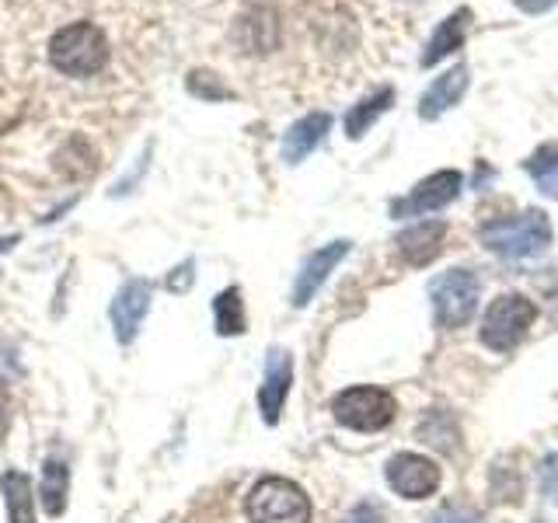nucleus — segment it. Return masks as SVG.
<instances>
[{
    "instance_id": "nucleus-1",
    "label": "nucleus",
    "mask_w": 558,
    "mask_h": 523,
    "mask_svg": "<svg viewBox=\"0 0 558 523\" xmlns=\"http://www.w3.org/2000/svg\"><path fill=\"white\" fill-rule=\"evenodd\" d=\"M49 60L60 74L87 81L109 66V39L95 22H74L52 35Z\"/></svg>"
},
{
    "instance_id": "nucleus-2",
    "label": "nucleus",
    "mask_w": 558,
    "mask_h": 523,
    "mask_svg": "<svg viewBox=\"0 0 558 523\" xmlns=\"http://www.w3.org/2000/svg\"><path fill=\"white\" fill-rule=\"evenodd\" d=\"M482 244L510 262L534 258L551 244V223L541 209H523L517 217H502L482 227Z\"/></svg>"
},
{
    "instance_id": "nucleus-3",
    "label": "nucleus",
    "mask_w": 558,
    "mask_h": 523,
    "mask_svg": "<svg viewBox=\"0 0 558 523\" xmlns=\"http://www.w3.org/2000/svg\"><path fill=\"white\" fill-rule=\"evenodd\" d=\"M252 523H307L311 499L290 478H262L248 492Z\"/></svg>"
},
{
    "instance_id": "nucleus-4",
    "label": "nucleus",
    "mask_w": 558,
    "mask_h": 523,
    "mask_svg": "<svg viewBox=\"0 0 558 523\" xmlns=\"http://www.w3.org/2000/svg\"><path fill=\"white\" fill-rule=\"evenodd\" d=\"M537 318V307L520 293H502L496 296L485 311L482 321V342L493 349V353H510L520 345V339L527 336V328Z\"/></svg>"
},
{
    "instance_id": "nucleus-5",
    "label": "nucleus",
    "mask_w": 558,
    "mask_h": 523,
    "mask_svg": "<svg viewBox=\"0 0 558 523\" xmlns=\"http://www.w3.org/2000/svg\"><path fill=\"white\" fill-rule=\"evenodd\" d=\"M398 405L388 391L380 388H349L342 394L331 398V415L339 418L342 426L356 429V433H377L395 418Z\"/></svg>"
},
{
    "instance_id": "nucleus-6",
    "label": "nucleus",
    "mask_w": 558,
    "mask_h": 523,
    "mask_svg": "<svg viewBox=\"0 0 558 523\" xmlns=\"http://www.w3.org/2000/svg\"><path fill=\"white\" fill-rule=\"evenodd\" d=\"M433 311L444 328H461L478 311V279L468 269H450L440 279H433Z\"/></svg>"
},
{
    "instance_id": "nucleus-7",
    "label": "nucleus",
    "mask_w": 558,
    "mask_h": 523,
    "mask_svg": "<svg viewBox=\"0 0 558 523\" xmlns=\"http://www.w3.org/2000/svg\"><path fill=\"white\" fill-rule=\"evenodd\" d=\"M464 179H461V171H436L429 174V179L418 182L409 196H401L391 203V217H418V214H436V209H444L447 203L458 199V192H461Z\"/></svg>"
},
{
    "instance_id": "nucleus-8",
    "label": "nucleus",
    "mask_w": 558,
    "mask_h": 523,
    "mask_svg": "<svg viewBox=\"0 0 558 523\" xmlns=\"http://www.w3.org/2000/svg\"><path fill=\"white\" fill-rule=\"evenodd\" d=\"M388 485L405 499H426L440 485V467L423 453H395L388 461Z\"/></svg>"
},
{
    "instance_id": "nucleus-9",
    "label": "nucleus",
    "mask_w": 558,
    "mask_h": 523,
    "mask_svg": "<svg viewBox=\"0 0 558 523\" xmlns=\"http://www.w3.org/2000/svg\"><path fill=\"white\" fill-rule=\"evenodd\" d=\"M147 311H150V283H144V279H130V283L116 293V301L109 307L116 339L122 345H130L136 339V331H140V325H144Z\"/></svg>"
},
{
    "instance_id": "nucleus-10",
    "label": "nucleus",
    "mask_w": 558,
    "mask_h": 523,
    "mask_svg": "<svg viewBox=\"0 0 558 523\" xmlns=\"http://www.w3.org/2000/svg\"><path fill=\"white\" fill-rule=\"evenodd\" d=\"M290 384H293V360L287 349H269V360H266V380L258 388V409L262 418L269 426L279 423V412L287 405V394H290Z\"/></svg>"
},
{
    "instance_id": "nucleus-11",
    "label": "nucleus",
    "mask_w": 558,
    "mask_h": 523,
    "mask_svg": "<svg viewBox=\"0 0 558 523\" xmlns=\"http://www.w3.org/2000/svg\"><path fill=\"white\" fill-rule=\"evenodd\" d=\"M345 255H349V241H331V244H325V248L314 252V255L304 262V266H301V272H296L293 304H296V307H307V304H311V296L325 287V279L331 276V269H336Z\"/></svg>"
},
{
    "instance_id": "nucleus-12",
    "label": "nucleus",
    "mask_w": 558,
    "mask_h": 523,
    "mask_svg": "<svg viewBox=\"0 0 558 523\" xmlns=\"http://www.w3.org/2000/svg\"><path fill=\"white\" fill-rule=\"evenodd\" d=\"M444 238H447L444 220H423V223H412L409 231H401L395 244H398V255L405 258L409 266L423 269L444 252Z\"/></svg>"
},
{
    "instance_id": "nucleus-13",
    "label": "nucleus",
    "mask_w": 558,
    "mask_h": 523,
    "mask_svg": "<svg viewBox=\"0 0 558 523\" xmlns=\"http://www.w3.org/2000/svg\"><path fill=\"white\" fill-rule=\"evenodd\" d=\"M471 8H458L453 14H447L440 25H436V32L429 35V42L423 49V57H418V63L423 66H436L440 60H447L450 52H458L468 39V28H471Z\"/></svg>"
},
{
    "instance_id": "nucleus-14",
    "label": "nucleus",
    "mask_w": 558,
    "mask_h": 523,
    "mask_svg": "<svg viewBox=\"0 0 558 523\" xmlns=\"http://www.w3.org/2000/svg\"><path fill=\"white\" fill-rule=\"evenodd\" d=\"M464 92H468V66L458 63L429 84V92L423 95V101H418V115H423L426 122L440 119L444 112H450L453 105L464 98Z\"/></svg>"
},
{
    "instance_id": "nucleus-15",
    "label": "nucleus",
    "mask_w": 558,
    "mask_h": 523,
    "mask_svg": "<svg viewBox=\"0 0 558 523\" xmlns=\"http://www.w3.org/2000/svg\"><path fill=\"white\" fill-rule=\"evenodd\" d=\"M331 130V115L328 112H311L304 119H296L283 136V161L287 165H301L304 157L322 144L325 133Z\"/></svg>"
},
{
    "instance_id": "nucleus-16",
    "label": "nucleus",
    "mask_w": 558,
    "mask_h": 523,
    "mask_svg": "<svg viewBox=\"0 0 558 523\" xmlns=\"http://www.w3.org/2000/svg\"><path fill=\"white\" fill-rule=\"evenodd\" d=\"M0 492H4L8 523H35V485L25 471L8 467L0 475Z\"/></svg>"
},
{
    "instance_id": "nucleus-17",
    "label": "nucleus",
    "mask_w": 558,
    "mask_h": 523,
    "mask_svg": "<svg viewBox=\"0 0 558 523\" xmlns=\"http://www.w3.org/2000/svg\"><path fill=\"white\" fill-rule=\"evenodd\" d=\"M391 105H395V87H380V92L360 98L353 109H349V115H345V136L349 139L366 136V130H371L374 122L391 109Z\"/></svg>"
},
{
    "instance_id": "nucleus-18",
    "label": "nucleus",
    "mask_w": 558,
    "mask_h": 523,
    "mask_svg": "<svg viewBox=\"0 0 558 523\" xmlns=\"http://www.w3.org/2000/svg\"><path fill=\"white\" fill-rule=\"evenodd\" d=\"M66 488H70L66 464L57 461V458H49L43 464V478H39V499H43L49 516H63V510H66Z\"/></svg>"
},
{
    "instance_id": "nucleus-19",
    "label": "nucleus",
    "mask_w": 558,
    "mask_h": 523,
    "mask_svg": "<svg viewBox=\"0 0 558 523\" xmlns=\"http://www.w3.org/2000/svg\"><path fill=\"white\" fill-rule=\"evenodd\" d=\"M418 440H423L426 447H436L440 453H458L461 433H458V423H453L447 412L433 409L423 423H418Z\"/></svg>"
},
{
    "instance_id": "nucleus-20",
    "label": "nucleus",
    "mask_w": 558,
    "mask_h": 523,
    "mask_svg": "<svg viewBox=\"0 0 558 523\" xmlns=\"http://www.w3.org/2000/svg\"><path fill=\"white\" fill-rule=\"evenodd\" d=\"M214 321H217L220 336H241L244 331V301H241L238 287L223 290L214 301Z\"/></svg>"
},
{
    "instance_id": "nucleus-21",
    "label": "nucleus",
    "mask_w": 558,
    "mask_h": 523,
    "mask_svg": "<svg viewBox=\"0 0 558 523\" xmlns=\"http://www.w3.org/2000/svg\"><path fill=\"white\" fill-rule=\"evenodd\" d=\"M527 171H531V179L537 182V188L545 192V196L558 199V154L555 150H537L527 161Z\"/></svg>"
},
{
    "instance_id": "nucleus-22",
    "label": "nucleus",
    "mask_w": 558,
    "mask_h": 523,
    "mask_svg": "<svg viewBox=\"0 0 558 523\" xmlns=\"http://www.w3.org/2000/svg\"><path fill=\"white\" fill-rule=\"evenodd\" d=\"M203 77H206V84H199V81H189L192 95H203V98H227V95H231V92H227V87H220L217 74H203Z\"/></svg>"
},
{
    "instance_id": "nucleus-23",
    "label": "nucleus",
    "mask_w": 558,
    "mask_h": 523,
    "mask_svg": "<svg viewBox=\"0 0 558 523\" xmlns=\"http://www.w3.org/2000/svg\"><path fill=\"white\" fill-rule=\"evenodd\" d=\"M345 523H384V516H380L377 506L363 502V506H356L353 513H349V520H345Z\"/></svg>"
},
{
    "instance_id": "nucleus-24",
    "label": "nucleus",
    "mask_w": 558,
    "mask_h": 523,
    "mask_svg": "<svg viewBox=\"0 0 558 523\" xmlns=\"http://www.w3.org/2000/svg\"><path fill=\"white\" fill-rule=\"evenodd\" d=\"M429 523H485L478 513H464V510H444L440 516H433Z\"/></svg>"
},
{
    "instance_id": "nucleus-25",
    "label": "nucleus",
    "mask_w": 558,
    "mask_h": 523,
    "mask_svg": "<svg viewBox=\"0 0 558 523\" xmlns=\"http://www.w3.org/2000/svg\"><path fill=\"white\" fill-rule=\"evenodd\" d=\"M189 283H192V262H185V266H182L179 272H171V276H168V287H171L174 293L189 290Z\"/></svg>"
},
{
    "instance_id": "nucleus-26",
    "label": "nucleus",
    "mask_w": 558,
    "mask_h": 523,
    "mask_svg": "<svg viewBox=\"0 0 558 523\" xmlns=\"http://www.w3.org/2000/svg\"><path fill=\"white\" fill-rule=\"evenodd\" d=\"M513 4L523 11V14H545V11H551L558 0H513Z\"/></svg>"
},
{
    "instance_id": "nucleus-27",
    "label": "nucleus",
    "mask_w": 558,
    "mask_h": 523,
    "mask_svg": "<svg viewBox=\"0 0 558 523\" xmlns=\"http://www.w3.org/2000/svg\"><path fill=\"white\" fill-rule=\"evenodd\" d=\"M4 415H8V384L0 380V429H4Z\"/></svg>"
},
{
    "instance_id": "nucleus-28",
    "label": "nucleus",
    "mask_w": 558,
    "mask_h": 523,
    "mask_svg": "<svg viewBox=\"0 0 558 523\" xmlns=\"http://www.w3.org/2000/svg\"><path fill=\"white\" fill-rule=\"evenodd\" d=\"M14 241H17V238H0V252H8Z\"/></svg>"
}]
</instances>
